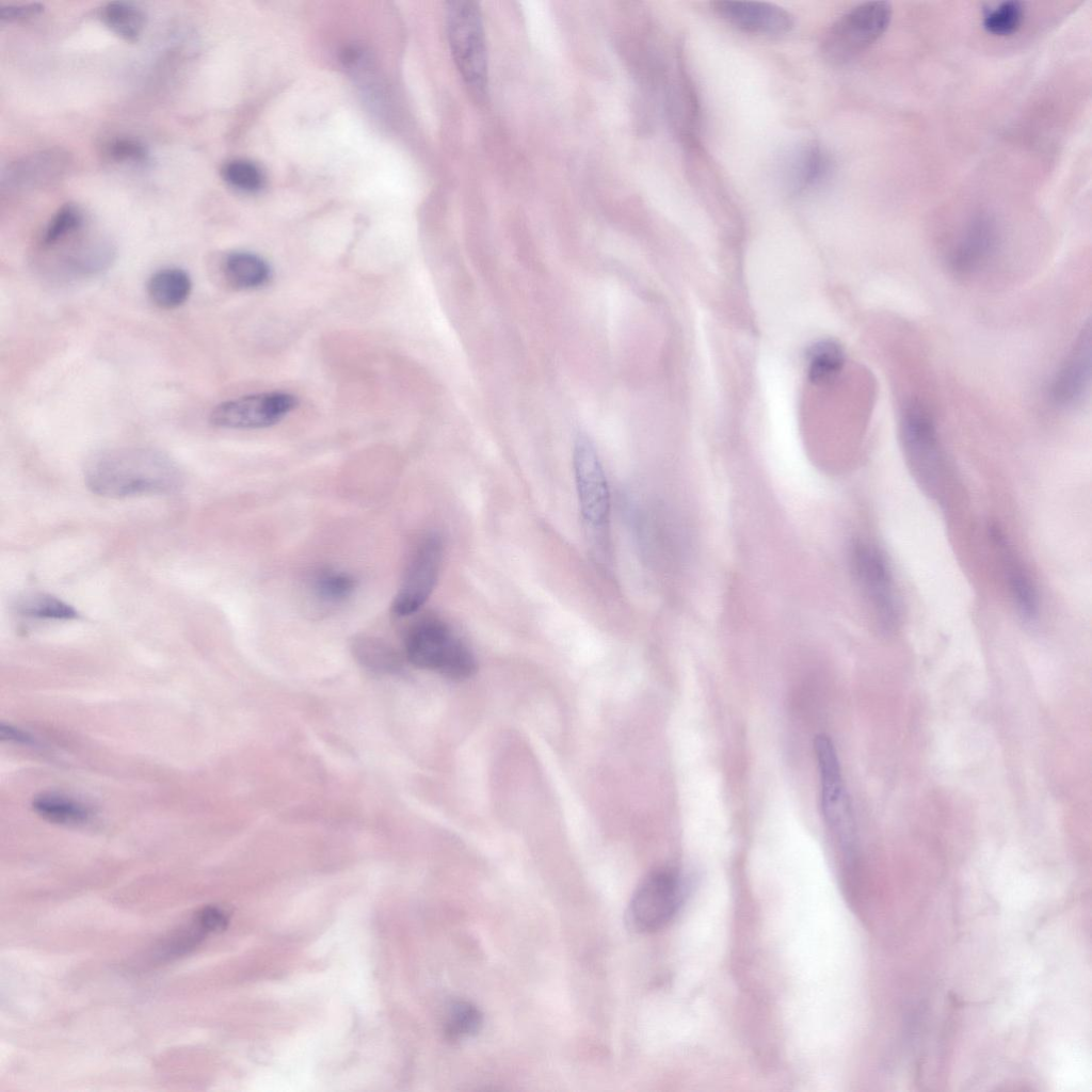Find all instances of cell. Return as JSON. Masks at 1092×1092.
Returning <instances> with one entry per match:
<instances>
[{"label":"cell","instance_id":"6da1fadb","mask_svg":"<svg viewBox=\"0 0 1092 1092\" xmlns=\"http://www.w3.org/2000/svg\"><path fill=\"white\" fill-rule=\"evenodd\" d=\"M87 487L107 497L166 494L182 483L179 467L161 452L127 448L103 451L85 466Z\"/></svg>","mask_w":1092,"mask_h":1092},{"label":"cell","instance_id":"7a4b0ae2","mask_svg":"<svg viewBox=\"0 0 1092 1092\" xmlns=\"http://www.w3.org/2000/svg\"><path fill=\"white\" fill-rule=\"evenodd\" d=\"M404 652L415 667L452 679L468 678L477 668L469 647L449 624L436 616L419 619L407 628Z\"/></svg>","mask_w":1092,"mask_h":1092},{"label":"cell","instance_id":"3957f363","mask_svg":"<svg viewBox=\"0 0 1092 1092\" xmlns=\"http://www.w3.org/2000/svg\"><path fill=\"white\" fill-rule=\"evenodd\" d=\"M447 32L453 60L466 86L478 99L483 98L487 93L488 64L479 5L471 0L449 2Z\"/></svg>","mask_w":1092,"mask_h":1092},{"label":"cell","instance_id":"277c9868","mask_svg":"<svg viewBox=\"0 0 1092 1092\" xmlns=\"http://www.w3.org/2000/svg\"><path fill=\"white\" fill-rule=\"evenodd\" d=\"M892 5L886 1L861 3L840 16L821 43L823 58L841 64L867 49L888 28Z\"/></svg>","mask_w":1092,"mask_h":1092},{"label":"cell","instance_id":"5b68a950","mask_svg":"<svg viewBox=\"0 0 1092 1092\" xmlns=\"http://www.w3.org/2000/svg\"><path fill=\"white\" fill-rule=\"evenodd\" d=\"M853 577L874 616L884 630L895 628L898 603L890 571L882 552L872 544L857 540L849 550Z\"/></svg>","mask_w":1092,"mask_h":1092},{"label":"cell","instance_id":"8992f818","mask_svg":"<svg viewBox=\"0 0 1092 1092\" xmlns=\"http://www.w3.org/2000/svg\"><path fill=\"white\" fill-rule=\"evenodd\" d=\"M684 895V883L677 872L672 869L651 872L632 895L627 912L629 924L640 932L663 928L677 913Z\"/></svg>","mask_w":1092,"mask_h":1092},{"label":"cell","instance_id":"52a82bcc","mask_svg":"<svg viewBox=\"0 0 1092 1092\" xmlns=\"http://www.w3.org/2000/svg\"><path fill=\"white\" fill-rule=\"evenodd\" d=\"M814 746L820 775L824 820L839 844L846 850H851L855 839L854 821L835 746L824 734L815 738Z\"/></svg>","mask_w":1092,"mask_h":1092},{"label":"cell","instance_id":"ba28073f","mask_svg":"<svg viewBox=\"0 0 1092 1092\" xmlns=\"http://www.w3.org/2000/svg\"><path fill=\"white\" fill-rule=\"evenodd\" d=\"M900 437L915 476L926 487H935L942 473V451L934 420L921 402L912 400L902 407Z\"/></svg>","mask_w":1092,"mask_h":1092},{"label":"cell","instance_id":"9c48e42d","mask_svg":"<svg viewBox=\"0 0 1092 1092\" xmlns=\"http://www.w3.org/2000/svg\"><path fill=\"white\" fill-rule=\"evenodd\" d=\"M298 404V398L285 391L242 396L218 404L210 422L224 429L268 428L282 421Z\"/></svg>","mask_w":1092,"mask_h":1092},{"label":"cell","instance_id":"30bf717a","mask_svg":"<svg viewBox=\"0 0 1092 1092\" xmlns=\"http://www.w3.org/2000/svg\"><path fill=\"white\" fill-rule=\"evenodd\" d=\"M573 466L580 513L590 527L603 528L610 513V492L596 449L584 435L575 441Z\"/></svg>","mask_w":1092,"mask_h":1092},{"label":"cell","instance_id":"8fae6325","mask_svg":"<svg viewBox=\"0 0 1092 1092\" xmlns=\"http://www.w3.org/2000/svg\"><path fill=\"white\" fill-rule=\"evenodd\" d=\"M441 561V539L436 534L425 536L415 549L394 597L395 614H413L425 604L436 585Z\"/></svg>","mask_w":1092,"mask_h":1092},{"label":"cell","instance_id":"7c38bea8","mask_svg":"<svg viewBox=\"0 0 1092 1092\" xmlns=\"http://www.w3.org/2000/svg\"><path fill=\"white\" fill-rule=\"evenodd\" d=\"M1000 242L998 225L986 213L973 216L947 253L948 269L958 276H969L983 269L995 256Z\"/></svg>","mask_w":1092,"mask_h":1092},{"label":"cell","instance_id":"4fadbf2b","mask_svg":"<svg viewBox=\"0 0 1092 1092\" xmlns=\"http://www.w3.org/2000/svg\"><path fill=\"white\" fill-rule=\"evenodd\" d=\"M71 161L69 152L63 148L34 151L6 165L1 175V187L9 191L39 189L61 179Z\"/></svg>","mask_w":1092,"mask_h":1092},{"label":"cell","instance_id":"5bb4252c","mask_svg":"<svg viewBox=\"0 0 1092 1092\" xmlns=\"http://www.w3.org/2000/svg\"><path fill=\"white\" fill-rule=\"evenodd\" d=\"M1091 378V326L1088 321L1055 373L1049 395L1059 406H1071L1086 394Z\"/></svg>","mask_w":1092,"mask_h":1092},{"label":"cell","instance_id":"9a60e30c","mask_svg":"<svg viewBox=\"0 0 1092 1092\" xmlns=\"http://www.w3.org/2000/svg\"><path fill=\"white\" fill-rule=\"evenodd\" d=\"M712 7L729 25L752 34L782 35L794 25L789 12L767 2L716 1Z\"/></svg>","mask_w":1092,"mask_h":1092},{"label":"cell","instance_id":"2e32d148","mask_svg":"<svg viewBox=\"0 0 1092 1092\" xmlns=\"http://www.w3.org/2000/svg\"><path fill=\"white\" fill-rule=\"evenodd\" d=\"M990 533L1001 556L1015 607L1025 621L1031 622L1039 613V600L1035 589L1019 560L1014 555L1003 532L997 526H991Z\"/></svg>","mask_w":1092,"mask_h":1092},{"label":"cell","instance_id":"e0dca14e","mask_svg":"<svg viewBox=\"0 0 1092 1092\" xmlns=\"http://www.w3.org/2000/svg\"><path fill=\"white\" fill-rule=\"evenodd\" d=\"M831 161L818 145L802 146L787 161L785 168L788 189L799 193L816 187L829 175Z\"/></svg>","mask_w":1092,"mask_h":1092},{"label":"cell","instance_id":"ac0fdd59","mask_svg":"<svg viewBox=\"0 0 1092 1092\" xmlns=\"http://www.w3.org/2000/svg\"><path fill=\"white\" fill-rule=\"evenodd\" d=\"M222 272L227 283L239 290L259 289L272 277L270 264L263 258L242 251L226 255Z\"/></svg>","mask_w":1092,"mask_h":1092},{"label":"cell","instance_id":"d6986e66","mask_svg":"<svg viewBox=\"0 0 1092 1092\" xmlns=\"http://www.w3.org/2000/svg\"><path fill=\"white\" fill-rule=\"evenodd\" d=\"M192 280L180 268H163L156 271L147 283L150 300L159 307L173 309L181 306L190 296Z\"/></svg>","mask_w":1092,"mask_h":1092},{"label":"cell","instance_id":"ffe728a7","mask_svg":"<svg viewBox=\"0 0 1092 1092\" xmlns=\"http://www.w3.org/2000/svg\"><path fill=\"white\" fill-rule=\"evenodd\" d=\"M351 651L356 661L368 671L379 674H395L402 669L399 653L385 641L370 637H355Z\"/></svg>","mask_w":1092,"mask_h":1092},{"label":"cell","instance_id":"44dd1931","mask_svg":"<svg viewBox=\"0 0 1092 1092\" xmlns=\"http://www.w3.org/2000/svg\"><path fill=\"white\" fill-rule=\"evenodd\" d=\"M308 589L314 599L323 607L344 603L354 592V578L342 571L320 568L309 578Z\"/></svg>","mask_w":1092,"mask_h":1092},{"label":"cell","instance_id":"7402d4cb","mask_svg":"<svg viewBox=\"0 0 1092 1092\" xmlns=\"http://www.w3.org/2000/svg\"><path fill=\"white\" fill-rule=\"evenodd\" d=\"M32 805L39 816L60 824H83L93 814L87 805L60 793H42L33 800Z\"/></svg>","mask_w":1092,"mask_h":1092},{"label":"cell","instance_id":"603a6c76","mask_svg":"<svg viewBox=\"0 0 1092 1092\" xmlns=\"http://www.w3.org/2000/svg\"><path fill=\"white\" fill-rule=\"evenodd\" d=\"M844 364L845 353L836 341H818L806 355L807 376L815 384L830 383L839 374Z\"/></svg>","mask_w":1092,"mask_h":1092},{"label":"cell","instance_id":"cb8c5ba5","mask_svg":"<svg viewBox=\"0 0 1092 1092\" xmlns=\"http://www.w3.org/2000/svg\"><path fill=\"white\" fill-rule=\"evenodd\" d=\"M101 18L107 27L126 41H135L145 27L144 12L132 3L113 1L101 10Z\"/></svg>","mask_w":1092,"mask_h":1092},{"label":"cell","instance_id":"d4e9b609","mask_svg":"<svg viewBox=\"0 0 1092 1092\" xmlns=\"http://www.w3.org/2000/svg\"><path fill=\"white\" fill-rule=\"evenodd\" d=\"M84 216L73 204L62 206L50 219L41 238L44 250H53L74 238L83 227Z\"/></svg>","mask_w":1092,"mask_h":1092},{"label":"cell","instance_id":"484cf974","mask_svg":"<svg viewBox=\"0 0 1092 1092\" xmlns=\"http://www.w3.org/2000/svg\"><path fill=\"white\" fill-rule=\"evenodd\" d=\"M15 608L19 614L32 619L73 620L79 616L74 607L45 593L27 594L17 599Z\"/></svg>","mask_w":1092,"mask_h":1092},{"label":"cell","instance_id":"4316f807","mask_svg":"<svg viewBox=\"0 0 1092 1092\" xmlns=\"http://www.w3.org/2000/svg\"><path fill=\"white\" fill-rule=\"evenodd\" d=\"M1024 19L1023 3L1009 0L986 7L982 15V27L992 35L1009 36L1021 29Z\"/></svg>","mask_w":1092,"mask_h":1092},{"label":"cell","instance_id":"83f0119b","mask_svg":"<svg viewBox=\"0 0 1092 1092\" xmlns=\"http://www.w3.org/2000/svg\"><path fill=\"white\" fill-rule=\"evenodd\" d=\"M483 1023L480 1010L466 1001L451 1006L446 1025V1033L451 1040H460L478 1033Z\"/></svg>","mask_w":1092,"mask_h":1092},{"label":"cell","instance_id":"f1b7e54d","mask_svg":"<svg viewBox=\"0 0 1092 1092\" xmlns=\"http://www.w3.org/2000/svg\"><path fill=\"white\" fill-rule=\"evenodd\" d=\"M224 180L232 188L242 192H256L264 182L261 170L253 162L234 159L222 167Z\"/></svg>","mask_w":1092,"mask_h":1092},{"label":"cell","instance_id":"f546056e","mask_svg":"<svg viewBox=\"0 0 1092 1092\" xmlns=\"http://www.w3.org/2000/svg\"><path fill=\"white\" fill-rule=\"evenodd\" d=\"M107 155L117 162H143L148 152L143 143L130 138H117L107 145Z\"/></svg>","mask_w":1092,"mask_h":1092},{"label":"cell","instance_id":"4dcf8cb0","mask_svg":"<svg viewBox=\"0 0 1092 1092\" xmlns=\"http://www.w3.org/2000/svg\"><path fill=\"white\" fill-rule=\"evenodd\" d=\"M44 11L41 3H27L15 5H3L0 9V20L2 22H14L31 19Z\"/></svg>","mask_w":1092,"mask_h":1092},{"label":"cell","instance_id":"1f68e13d","mask_svg":"<svg viewBox=\"0 0 1092 1092\" xmlns=\"http://www.w3.org/2000/svg\"><path fill=\"white\" fill-rule=\"evenodd\" d=\"M195 917L208 932L222 931L228 922L225 912L215 906L203 908Z\"/></svg>","mask_w":1092,"mask_h":1092}]
</instances>
